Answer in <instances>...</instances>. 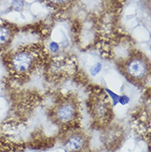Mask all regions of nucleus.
I'll return each mask as SVG.
<instances>
[{
  "mask_svg": "<svg viewBox=\"0 0 151 152\" xmlns=\"http://www.w3.org/2000/svg\"><path fill=\"white\" fill-rule=\"evenodd\" d=\"M45 60L44 47L31 45L21 47L6 57V65L12 75L25 80L33 75L42 67Z\"/></svg>",
  "mask_w": 151,
  "mask_h": 152,
  "instance_id": "obj_1",
  "label": "nucleus"
},
{
  "mask_svg": "<svg viewBox=\"0 0 151 152\" xmlns=\"http://www.w3.org/2000/svg\"><path fill=\"white\" fill-rule=\"evenodd\" d=\"M50 118L55 123L69 130L76 125L80 118L79 102L74 96H63L51 108Z\"/></svg>",
  "mask_w": 151,
  "mask_h": 152,
  "instance_id": "obj_2",
  "label": "nucleus"
},
{
  "mask_svg": "<svg viewBox=\"0 0 151 152\" xmlns=\"http://www.w3.org/2000/svg\"><path fill=\"white\" fill-rule=\"evenodd\" d=\"M121 72L131 83L143 85L150 73V60L140 52H136L121 64Z\"/></svg>",
  "mask_w": 151,
  "mask_h": 152,
  "instance_id": "obj_3",
  "label": "nucleus"
},
{
  "mask_svg": "<svg viewBox=\"0 0 151 152\" xmlns=\"http://www.w3.org/2000/svg\"><path fill=\"white\" fill-rule=\"evenodd\" d=\"M88 108L92 118L98 126H105L112 118L111 102L102 92L91 96L88 101Z\"/></svg>",
  "mask_w": 151,
  "mask_h": 152,
  "instance_id": "obj_4",
  "label": "nucleus"
},
{
  "mask_svg": "<svg viewBox=\"0 0 151 152\" xmlns=\"http://www.w3.org/2000/svg\"><path fill=\"white\" fill-rule=\"evenodd\" d=\"M63 142L68 152H84L88 146L87 136L77 129H69L66 132Z\"/></svg>",
  "mask_w": 151,
  "mask_h": 152,
  "instance_id": "obj_5",
  "label": "nucleus"
},
{
  "mask_svg": "<svg viewBox=\"0 0 151 152\" xmlns=\"http://www.w3.org/2000/svg\"><path fill=\"white\" fill-rule=\"evenodd\" d=\"M14 34L15 30L10 24L0 23V53L8 49Z\"/></svg>",
  "mask_w": 151,
  "mask_h": 152,
  "instance_id": "obj_6",
  "label": "nucleus"
},
{
  "mask_svg": "<svg viewBox=\"0 0 151 152\" xmlns=\"http://www.w3.org/2000/svg\"><path fill=\"white\" fill-rule=\"evenodd\" d=\"M46 2L55 8H65L73 2V0H46Z\"/></svg>",
  "mask_w": 151,
  "mask_h": 152,
  "instance_id": "obj_7",
  "label": "nucleus"
},
{
  "mask_svg": "<svg viewBox=\"0 0 151 152\" xmlns=\"http://www.w3.org/2000/svg\"><path fill=\"white\" fill-rule=\"evenodd\" d=\"M24 0H12V8L16 11H21L23 8Z\"/></svg>",
  "mask_w": 151,
  "mask_h": 152,
  "instance_id": "obj_8",
  "label": "nucleus"
},
{
  "mask_svg": "<svg viewBox=\"0 0 151 152\" xmlns=\"http://www.w3.org/2000/svg\"><path fill=\"white\" fill-rule=\"evenodd\" d=\"M102 69V65L100 63H97L96 65H94L90 69V74L93 76H95L98 75V73L101 71Z\"/></svg>",
  "mask_w": 151,
  "mask_h": 152,
  "instance_id": "obj_9",
  "label": "nucleus"
},
{
  "mask_svg": "<svg viewBox=\"0 0 151 152\" xmlns=\"http://www.w3.org/2000/svg\"><path fill=\"white\" fill-rule=\"evenodd\" d=\"M50 49L52 51L55 52L59 50V45L58 43H55V42H51L50 45Z\"/></svg>",
  "mask_w": 151,
  "mask_h": 152,
  "instance_id": "obj_10",
  "label": "nucleus"
}]
</instances>
